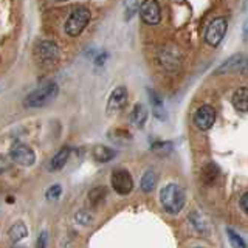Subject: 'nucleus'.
Wrapping results in <instances>:
<instances>
[{
	"instance_id": "f257e3e1",
	"label": "nucleus",
	"mask_w": 248,
	"mask_h": 248,
	"mask_svg": "<svg viewBox=\"0 0 248 248\" xmlns=\"http://www.w3.org/2000/svg\"><path fill=\"white\" fill-rule=\"evenodd\" d=\"M160 202L165 211L169 214H177L182 211L186 203V194L185 191L175 183H169L163 186L160 191Z\"/></svg>"
},
{
	"instance_id": "f03ea898",
	"label": "nucleus",
	"mask_w": 248,
	"mask_h": 248,
	"mask_svg": "<svg viewBox=\"0 0 248 248\" xmlns=\"http://www.w3.org/2000/svg\"><path fill=\"white\" fill-rule=\"evenodd\" d=\"M59 93V87L56 82H46L42 87H39L37 90L31 92L30 95L25 98V107L28 108H37V107H44L46 104H50L51 101L56 99Z\"/></svg>"
},
{
	"instance_id": "7ed1b4c3",
	"label": "nucleus",
	"mask_w": 248,
	"mask_h": 248,
	"mask_svg": "<svg viewBox=\"0 0 248 248\" xmlns=\"http://www.w3.org/2000/svg\"><path fill=\"white\" fill-rule=\"evenodd\" d=\"M89 22H90V11L87 8H84V6L76 8L65 22V33L72 37L81 34Z\"/></svg>"
},
{
	"instance_id": "20e7f679",
	"label": "nucleus",
	"mask_w": 248,
	"mask_h": 248,
	"mask_svg": "<svg viewBox=\"0 0 248 248\" xmlns=\"http://www.w3.org/2000/svg\"><path fill=\"white\" fill-rule=\"evenodd\" d=\"M227 28H228V22L225 17H216L214 20L209 22V25L206 28V34H205V41L208 45L211 46H217L222 39L227 33Z\"/></svg>"
},
{
	"instance_id": "39448f33",
	"label": "nucleus",
	"mask_w": 248,
	"mask_h": 248,
	"mask_svg": "<svg viewBox=\"0 0 248 248\" xmlns=\"http://www.w3.org/2000/svg\"><path fill=\"white\" fill-rule=\"evenodd\" d=\"M112 188L120 194V196H127L134 189V178L126 169H116L110 177Z\"/></svg>"
},
{
	"instance_id": "423d86ee",
	"label": "nucleus",
	"mask_w": 248,
	"mask_h": 248,
	"mask_svg": "<svg viewBox=\"0 0 248 248\" xmlns=\"http://www.w3.org/2000/svg\"><path fill=\"white\" fill-rule=\"evenodd\" d=\"M11 160L20 166H33L36 161V154L30 146L23 143H16L11 147Z\"/></svg>"
},
{
	"instance_id": "0eeeda50",
	"label": "nucleus",
	"mask_w": 248,
	"mask_h": 248,
	"mask_svg": "<svg viewBox=\"0 0 248 248\" xmlns=\"http://www.w3.org/2000/svg\"><path fill=\"white\" fill-rule=\"evenodd\" d=\"M140 16L147 25H157L161 19V10L157 0H144L140 6Z\"/></svg>"
},
{
	"instance_id": "6e6552de",
	"label": "nucleus",
	"mask_w": 248,
	"mask_h": 248,
	"mask_svg": "<svg viewBox=\"0 0 248 248\" xmlns=\"http://www.w3.org/2000/svg\"><path fill=\"white\" fill-rule=\"evenodd\" d=\"M216 121V110L211 106H202L197 108L196 115H194V124L199 130H208L213 127Z\"/></svg>"
},
{
	"instance_id": "1a4fd4ad",
	"label": "nucleus",
	"mask_w": 248,
	"mask_h": 248,
	"mask_svg": "<svg viewBox=\"0 0 248 248\" xmlns=\"http://www.w3.org/2000/svg\"><path fill=\"white\" fill-rule=\"evenodd\" d=\"M247 65H248V56L244 53H237V54H232L227 61H223L222 64L217 67L216 73L217 75L232 73V72H237V70L245 68Z\"/></svg>"
},
{
	"instance_id": "9d476101",
	"label": "nucleus",
	"mask_w": 248,
	"mask_h": 248,
	"mask_svg": "<svg viewBox=\"0 0 248 248\" xmlns=\"http://www.w3.org/2000/svg\"><path fill=\"white\" fill-rule=\"evenodd\" d=\"M36 54L44 64H54L59 59V46L51 41H42L36 46Z\"/></svg>"
},
{
	"instance_id": "9b49d317",
	"label": "nucleus",
	"mask_w": 248,
	"mask_h": 248,
	"mask_svg": "<svg viewBox=\"0 0 248 248\" xmlns=\"http://www.w3.org/2000/svg\"><path fill=\"white\" fill-rule=\"evenodd\" d=\"M127 89L120 85V87H116L110 96H108V101H107V112L108 113H116L123 110L124 107L127 104Z\"/></svg>"
},
{
	"instance_id": "f8f14e48",
	"label": "nucleus",
	"mask_w": 248,
	"mask_h": 248,
	"mask_svg": "<svg viewBox=\"0 0 248 248\" xmlns=\"http://www.w3.org/2000/svg\"><path fill=\"white\" fill-rule=\"evenodd\" d=\"M231 103L237 112H242V113L248 112V89L239 87L234 93H232Z\"/></svg>"
},
{
	"instance_id": "ddd939ff",
	"label": "nucleus",
	"mask_w": 248,
	"mask_h": 248,
	"mask_svg": "<svg viewBox=\"0 0 248 248\" xmlns=\"http://www.w3.org/2000/svg\"><path fill=\"white\" fill-rule=\"evenodd\" d=\"M70 152H72V149H70V147H62V149L50 160V163H48V170H59V169L64 168L67 165V161H68Z\"/></svg>"
},
{
	"instance_id": "4468645a",
	"label": "nucleus",
	"mask_w": 248,
	"mask_h": 248,
	"mask_svg": "<svg viewBox=\"0 0 248 248\" xmlns=\"http://www.w3.org/2000/svg\"><path fill=\"white\" fill-rule=\"evenodd\" d=\"M93 158H95L98 163H107V161H110L112 158H115V155L116 152L113 149H110V147H107V146H95L93 147Z\"/></svg>"
},
{
	"instance_id": "2eb2a0df",
	"label": "nucleus",
	"mask_w": 248,
	"mask_h": 248,
	"mask_svg": "<svg viewBox=\"0 0 248 248\" xmlns=\"http://www.w3.org/2000/svg\"><path fill=\"white\" fill-rule=\"evenodd\" d=\"M146 120H147V110H146V107L143 104H137L134 107V110H132V113H130V123L134 124L135 127L141 129L144 126Z\"/></svg>"
},
{
	"instance_id": "dca6fc26",
	"label": "nucleus",
	"mask_w": 248,
	"mask_h": 248,
	"mask_svg": "<svg viewBox=\"0 0 248 248\" xmlns=\"http://www.w3.org/2000/svg\"><path fill=\"white\" fill-rule=\"evenodd\" d=\"M147 95H149V99H151V104H152V108H154V115L157 116L158 120H166L165 106H163L161 99L157 96V93H155L152 89H147Z\"/></svg>"
},
{
	"instance_id": "f3484780",
	"label": "nucleus",
	"mask_w": 248,
	"mask_h": 248,
	"mask_svg": "<svg viewBox=\"0 0 248 248\" xmlns=\"http://www.w3.org/2000/svg\"><path fill=\"white\" fill-rule=\"evenodd\" d=\"M8 236H10V240L14 244L20 242V240H23L27 236H28V228L25 223L22 222H17L14 223L13 227L10 228V231H8Z\"/></svg>"
},
{
	"instance_id": "a211bd4d",
	"label": "nucleus",
	"mask_w": 248,
	"mask_h": 248,
	"mask_svg": "<svg viewBox=\"0 0 248 248\" xmlns=\"http://www.w3.org/2000/svg\"><path fill=\"white\" fill-rule=\"evenodd\" d=\"M219 168H217L216 163L213 161H209L208 165L203 168V170H202V180H203L205 185H213L216 180H217V177H219Z\"/></svg>"
},
{
	"instance_id": "6ab92c4d",
	"label": "nucleus",
	"mask_w": 248,
	"mask_h": 248,
	"mask_svg": "<svg viewBox=\"0 0 248 248\" xmlns=\"http://www.w3.org/2000/svg\"><path fill=\"white\" fill-rule=\"evenodd\" d=\"M155 185H157V175H155V172L152 169L146 170L144 175L141 177V183H140L141 191L143 192H152L155 189Z\"/></svg>"
},
{
	"instance_id": "aec40b11",
	"label": "nucleus",
	"mask_w": 248,
	"mask_h": 248,
	"mask_svg": "<svg viewBox=\"0 0 248 248\" xmlns=\"http://www.w3.org/2000/svg\"><path fill=\"white\" fill-rule=\"evenodd\" d=\"M140 8L138 0H124V19L130 20Z\"/></svg>"
},
{
	"instance_id": "412c9836",
	"label": "nucleus",
	"mask_w": 248,
	"mask_h": 248,
	"mask_svg": "<svg viewBox=\"0 0 248 248\" xmlns=\"http://www.w3.org/2000/svg\"><path fill=\"white\" fill-rule=\"evenodd\" d=\"M189 220L192 222V225H194V227H196L200 232H205V231H206V223H205L203 219H202V216H200L199 213L192 211V213L189 214Z\"/></svg>"
},
{
	"instance_id": "4be33fe9",
	"label": "nucleus",
	"mask_w": 248,
	"mask_h": 248,
	"mask_svg": "<svg viewBox=\"0 0 248 248\" xmlns=\"http://www.w3.org/2000/svg\"><path fill=\"white\" fill-rule=\"evenodd\" d=\"M106 197V189L103 188V186H99V188H95L93 191H90L89 194V200L92 202V203H99L101 200H103Z\"/></svg>"
},
{
	"instance_id": "5701e85b",
	"label": "nucleus",
	"mask_w": 248,
	"mask_h": 248,
	"mask_svg": "<svg viewBox=\"0 0 248 248\" xmlns=\"http://www.w3.org/2000/svg\"><path fill=\"white\" fill-rule=\"evenodd\" d=\"M227 232H228V237H230V242L234 245V247H237V248H244L245 247V242H244V239L240 237L237 232L234 231V230H231V228H228L227 230Z\"/></svg>"
},
{
	"instance_id": "b1692460",
	"label": "nucleus",
	"mask_w": 248,
	"mask_h": 248,
	"mask_svg": "<svg viewBox=\"0 0 248 248\" xmlns=\"http://www.w3.org/2000/svg\"><path fill=\"white\" fill-rule=\"evenodd\" d=\"M61 194H62L61 185H53V186H50L48 189H46L45 196H46V199H48V200H58L61 197Z\"/></svg>"
},
{
	"instance_id": "393cba45",
	"label": "nucleus",
	"mask_w": 248,
	"mask_h": 248,
	"mask_svg": "<svg viewBox=\"0 0 248 248\" xmlns=\"http://www.w3.org/2000/svg\"><path fill=\"white\" fill-rule=\"evenodd\" d=\"M75 219L78 223H81V225H90L92 223V216L87 211H79L75 216Z\"/></svg>"
},
{
	"instance_id": "a878e982",
	"label": "nucleus",
	"mask_w": 248,
	"mask_h": 248,
	"mask_svg": "<svg viewBox=\"0 0 248 248\" xmlns=\"http://www.w3.org/2000/svg\"><path fill=\"white\" fill-rule=\"evenodd\" d=\"M152 149L155 152H169L172 149V143H168V141H163V143H157L152 146Z\"/></svg>"
},
{
	"instance_id": "bb28decb",
	"label": "nucleus",
	"mask_w": 248,
	"mask_h": 248,
	"mask_svg": "<svg viewBox=\"0 0 248 248\" xmlns=\"http://www.w3.org/2000/svg\"><path fill=\"white\" fill-rule=\"evenodd\" d=\"M46 237H48V234L44 231L42 234H39V239H37V247H45L46 245Z\"/></svg>"
},
{
	"instance_id": "cd10ccee",
	"label": "nucleus",
	"mask_w": 248,
	"mask_h": 248,
	"mask_svg": "<svg viewBox=\"0 0 248 248\" xmlns=\"http://www.w3.org/2000/svg\"><path fill=\"white\" fill-rule=\"evenodd\" d=\"M240 206H242V209L248 214V192L244 194L242 199H240Z\"/></svg>"
},
{
	"instance_id": "c85d7f7f",
	"label": "nucleus",
	"mask_w": 248,
	"mask_h": 248,
	"mask_svg": "<svg viewBox=\"0 0 248 248\" xmlns=\"http://www.w3.org/2000/svg\"><path fill=\"white\" fill-rule=\"evenodd\" d=\"M245 73H247V75H248V68H247V72H245Z\"/></svg>"
},
{
	"instance_id": "c756f323",
	"label": "nucleus",
	"mask_w": 248,
	"mask_h": 248,
	"mask_svg": "<svg viewBox=\"0 0 248 248\" xmlns=\"http://www.w3.org/2000/svg\"><path fill=\"white\" fill-rule=\"evenodd\" d=\"M58 2H61V0H58Z\"/></svg>"
}]
</instances>
